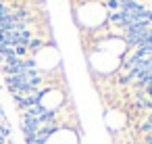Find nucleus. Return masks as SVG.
Returning a JSON list of instances; mask_svg holds the SVG:
<instances>
[{
	"label": "nucleus",
	"instance_id": "7ed1b4c3",
	"mask_svg": "<svg viewBox=\"0 0 152 144\" xmlns=\"http://www.w3.org/2000/svg\"><path fill=\"white\" fill-rule=\"evenodd\" d=\"M2 117H4V115H2V111H0V119H2Z\"/></svg>",
	"mask_w": 152,
	"mask_h": 144
},
{
	"label": "nucleus",
	"instance_id": "f257e3e1",
	"mask_svg": "<svg viewBox=\"0 0 152 144\" xmlns=\"http://www.w3.org/2000/svg\"><path fill=\"white\" fill-rule=\"evenodd\" d=\"M106 7L115 11V9H121V2H119V0H106Z\"/></svg>",
	"mask_w": 152,
	"mask_h": 144
},
{
	"label": "nucleus",
	"instance_id": "f03ea898",
	"mask_svg": "<svg viewBox=\"0 0 152 144\" xmlns=\"http://www.w3.org/2000/svg\"><path fill=\"white\" fill-rule=\"evenodd\" d=\"M148 144H152V134H150V136H148Z\"/></svg>",
	"mask_w": 152,
	"mask_h": 144
}]
</instances>
